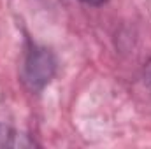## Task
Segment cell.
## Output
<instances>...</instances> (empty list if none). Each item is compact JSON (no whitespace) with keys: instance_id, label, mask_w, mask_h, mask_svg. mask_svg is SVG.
I'll list each match as a JSON object with an SVG mask.
<instances>
[{"instance_id":"cell-1","label":"cell","mask_w":151,"mask_h":149,"mask_svg":"<svg viewBox=\"0 0 151 149\" xmlns=\"http://www.w3.org/2000/svg\"><path fill=\"white\" fill-rule=\"evenodd\" d=\"M56 72V60L46 47L34 46L23 65V82L30 91H40Z\"/></svg>"},{"instance_id":"cell-2","label":"cell","mask_w":151,"mask_h":149,"mask_svg":"<svg viewBox=\"0 0 151 149\" xmlns=\"http://www.w3.org/2000/svg\"><path fill=\"white\" fill-rule=\"evenodd\" d=\"M35 146L34 139H30L28 135L16 132L14 128L2 125L0 123V149L5 148H32Z\"/></svg>"},{"instance_id":"cell-3","label":"cell","mask_w":151,"mask_h":149,"mask_svg":"<svg viewBox=\"0 0 151 149\" xmlns=\"http://www.w3.org/2000/svg\"><path fill=\"white\" fill-rule=\"evenodd\" d=\"M144 81L151 88V60H148V63L144 65Z\"/></svg>"},{"instance_id":"cell-4","label":"cell","mask_w":151,"mask_h":149,"mask_svg":"<svg viewBox=\"0 0 151 149\" xmlns=\"http://www.w3.org/2000/svg\"><path fill=\"white\" fill-rule=\"evenodd\" d=\"M81 2H84V4H88V5H102L106 0H81Z\"/></svg>"}]
</instances>
